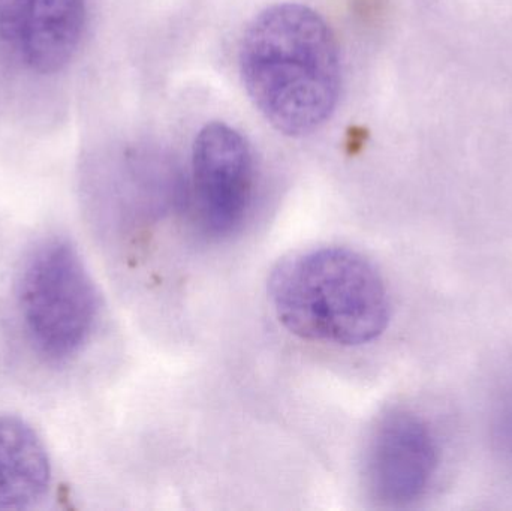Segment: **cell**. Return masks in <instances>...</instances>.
<instances>
[{
  "instance_id": "obj_1",
  "label": "cell",
  "mask_w": 512,
  "mask_h": 511,
  "mask_svg": "<svg viewBox=\"0 0 512 511\" xmlns=\"http://www.w3.org/2000/svg\"><path fill=\"white\" fill-rule=\"evenodd\" d=\"M240 72L259 113L288 137L313 134L336 110L339 45L309 6L280 3L255 17L243 36Z\"/></svg>"
},
{
  "instance_id": "obj_2",
  "label": "cell",
  "mask_w": 512,
  "mask_h": 511,
  "mask_svg": "<svg viewBox=\"0 0 512 511\" xmlns=\"http://www.w3.org/2000/svg\"><path fill=\"white\" fill-rule=\"evenodd\" d=\"M268 297L289 332L322 344H369L390 321L381 273L363 255L340 246L283 258L268 279Z\"/></svg>"
},
{
  "instance_id": "obj_3",
  "label": "cell",
  "mask_w": 512,
  "mask_h": 511,
  "mask_svg": "<svg viewBox=\"0 0 512 511\" xmlns=\"http://www.w3.org/2000/svg\"><path fill=\"white\" fill-rule=\"evenodd\" d=\"M99 308L95 282L71 242L45 240L33 249L18 282V309L39 356H77L95 332Z\"/></svg>"
},
{
  "instance_id": "obj_4",
  "label": "cell",
  "mask_w": 512,
  "mask_h": 511,
  "mask_svg": "<svg viewBox=\"0 0 512 511\" xmlns=\"http://www.w3.org/2000/svg\"><path fill=\"white\" fill-rule=\"evenodd\" d=\"M192 176L204 230L218 239L236 233L254 195V161L243 135L221 122L204 126L195 138Z\"/></svg>"
},
{
  "instance_id": "obj_5",
  "label": "cell",
  "mask_w": 512,
  "mask_h": 511,
  "mask_svg": "<svg viewBox=\"0 0 512 511\" xmlns=\"http://www.w3.org/2000/svg\"><path fill=\"white\" fill-rule=\"evenodd\" d=\"M441 452L429 423L408 410L385 414L373 429L366 453L370 494L388 507H405L429 491Z\"/></svg>"
},
{
  "instance_id": "obj_6",
  "label": "cell",
  "mask_w": 512,
  "mask_h": 511,
  "mask_svg": "<svg viewBox=\"0 0 512 511\" xmlns=\"http://www.w3.org/2000/svg\"><path fill=\"white\" fill-rule=\"evenodd\" d=\"M86 0H0V45L29 71H62L77 53Z\"/></svg>"
},
{
  "instance_id": "obj_7",
  "label": "cell",
  "mask_w": 512,
  "mask_h": 511,
  "mask_svg": "<svg viewBox=\"0 0 512 511\" xmlns=\"http://www.w3.org/2000/svg\"><path fill=\"white\" fill-rule=\"evenodd\" d=\"M50 455L38 432L17 416L0 417V510H27L48 494Z\"/></svg>"
},
{
  "instance_id": "obj_8",
  "label": "cell",
  "mask_w": 512,
  "mask_h": 511,
  "mask_svg": "<svg viewBox=\"0 0 512 511\" xmlns=\"http://www.w3.org/2000/svg\"><path fill=\"white\" fill-rule=\"evenodd\" d=\"M502 437L512 450V399L508 402L507 410L502 414Z\"/></svg>"
}]
</instances>
